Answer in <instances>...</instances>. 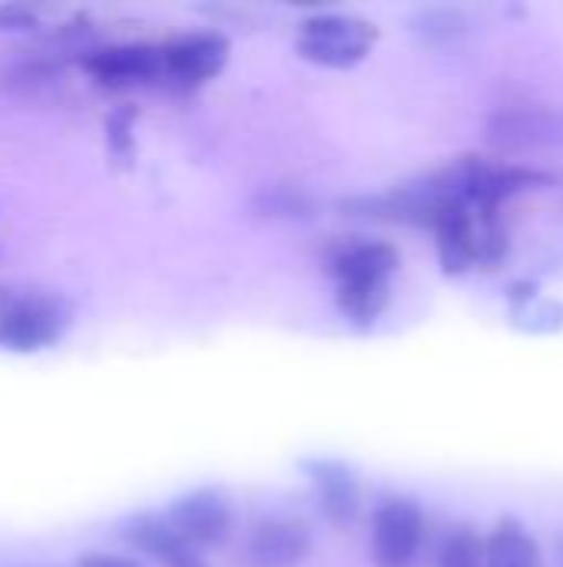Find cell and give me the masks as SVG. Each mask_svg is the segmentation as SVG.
<instances>
[{"instance_id":"obj_1","label":"cell","mask_w":563,"mask_h":567,"mask_svg":"<svg viewBox=\"0 0 563 567\" xmlns=\"http://www.w3.org/2000/svg\"><path fill=\"white\" fill-rule=\"evenodd\" d=\"M73 322V306L56 292H13L0 289V349L7 352H40L63 339Z\"/></svg>"},{"instance_id":"obj_2","label":"cell","mask_w":563,"mask_h":567,"mask_svg":"<svg viewBox=\"0 0 563 567\" xmlns=\"http://www.w3.org/2000/svg\"><path fill=\"white\" fill-rule=\"evenodd\" d=\"M378 40V27L348 13H315L302 23L299 53L309 63L329 70L358 66Z\"/></svg>"},{"instance_id":"obj_3","label":"cell","mask_w":563,"mask_h":567,"mask_svg":"<svg viewBox=\"0 0 563 567\" xmlns=\"http://www.w3.org/2000/svg\"><path fill=\"white\" fill-rule=\"evenodd\" d=\"M163 522L196 551L202 548H216L232 535L236 515H232V502L222 488H192L179 498L169 502Z\"/></svg>"},{"instance_id":"obj_4","label":"cell","mask_w":563,"mask_h":567,"mask_svg":"<svg viewBox=\"0 0 563 567\" xmlns=\"http://www.w3.org/2000/svg\"><path fill=\"white\" fill-rule=\"evenodd\" d=\"M484 136L498 150H557L563 146V110L544 103H511L488 116Z\"/></svg>"},{"instance_id":"obj_5","label":"cell","mask_w":563,"mask_h":567,"mask_svg":"<svg viewBox=\"0 0 563 567\" xmlns=\"http://www.w3.org/2000/svg\"><path fill=\"white\" fill-rule=\"evenodd\" d=\"M425 535V515L411 498H385L372 525V561L375 567H411Z\"/></svg>"},{"instance_id":"obj_6","label":"cell","mask_w":563,"mask_h":567,"mask_svg":"<svg viewBox=\"0 0 563 567\" xmlns=\"http://www.w3.org/2000/svg\"><path fill=\"white\" fill-rule=\"evenodd\" d=\"M312 551V532L305 522L272 515L252 525L246 558L252 567H299Z\"/></svg>"},{"instance_id":"obj_7","label":"cell","mask_w":563,"mask_h":567,"mask_svg":"<svg viewBox=\"0 0 563 567\" xmlns=\"http://www.w3.org/2000/svg\"><path fill=\"white\" fill-rule=\"evenodd\" d=\"M302 472L312 485V495L319 502V512L332 525H348L358 518L362 508V482L352 465L338 458H305Z\"/></svg>"},{"instance_id":"obj_8","label":"cell","mask_w":563,"mask_h":567,"mask_svg":"<svg viewBox=\"0 0 563 567\" xmlns=\"http://www.w3.org/2000/svg\"><path fill=\"white\" fill-rule=\"evenodd\" d=\"M163 76L179 83H202L216 76L229 60V40L222 33H186L159 47Z\"/></svg>"},{"instance_id":"obj_9","label":"cell","mask_w":563,"mask_h":567,"mask_svg":"<svg viewBox=\"0 0 563 567\" xmlns=\"http://www.w3.org/2000/svg\"><path fill=\"white\" fill-rule=\"evenodd\" d=\"M119 535H123V542H126L133 551L153 558L156 565L209 567L206 565V558H202L196 548H189V545L163 522V515H136V518H129V522L123 525Z\"/></svg>"},{"instance_id":"obj_10","label":"cell","mask_w":563,"mask_h":567,"mask_svg":"<svg viewBox=\"0 0 563 567\" xmlns=\"http://www.w3.org/2000/svg\"><path fill=\"white\" fill-rule=\"evenodd\" d=\"M83 70L100 83H143L163 76L159 47L149 43H116L83 56Z\"/></svg>"},{"instance_id":"obj_11","label":"cell","mask_w":563,"mask_h":567,"mask_svg":"<svg viewBox=\"0 0 563 567\" xmlns=\"http://www.w3.org/2000/svg\"><path fill=\"white\" fill-rule=\"evenodd\" d=\"M329 269L335 276V282H348V279H392L398 269V249L392 243H378V239H358V243H345L332 252Z\"/></svg>"},{"instance_id":"obj_12","label":"cell","mask_w":563,"mask_h":567,"mask_svg":"<svg viewBox=\"0 0 563 567\" xmlns=\"http://www.w3.org/2000/svg\"><path fill=\"white\" fill-rule=\"evenodd\" d=\"M338 312L355 326H372L392 302V279H348L335 282Z\"/></svg>"},{"instance_id":"obj_13","label":"cell","mask_w":563,"mask_h":567,"mask_svg":"<svg viewBox=\"0 0 563 567\" xmlns=\"http://www.w3.org/2000/svg\"><path fill=\"white\" fill-rule=\"evenodd\" d=\"M484 565L488 567H544L538 542L528 535V528L514 518L498 522L484 545Z\"/></svg>"},{"instance_id":"obj_14","label":"cell","mask_w":563,"mask_h":567,"mask_svg":"<svg viewBox=\"0 0 563 567\" xmlns=\"http://www.w3.org/2000/svg\"><path fill=\"white\" fill-rule=\"evenodd\" d=\"M511 316L524 332H557L563 329V306L554 299H541L531 282L511 286Z\"/></svg>"},{"instance_id":"obj_15","label":"cell","mask_w":563,"mask_h":567,"mask_svg":"<svg viewBox=\"0 0 563 567\" xmlns=\"http://www.w3.org/2000/svg\"><path fill=\"white\" fill-rule=\"evenodd\" d=\"M249 209L262 219H309L315 216V199L299 186H265L252 196Z\"/></svg>"},{"instance_id":"obj_16","label":"cell","mask_w":563,"mask_h":567,"mask_svg":"<svg viewBox=\"0 0 563 567\" xmlns=\"http://www.w3.org/2000/svg\"><path fill=\"white\" fill-rule=\"evenodd\" d=\"M438 567H488L484 565V542L478 538V532L468 525L451 528V535L441 545Z\"/></svg>"},{"instance_id":"obj_17","label":"cell","mask_w":563,"mask_h":567,"mask_svg":"<svg viewBox=\"0 0 563 567\" xmlns=\"http://www.w3.org/2000/svg\"><path fill=\"white\" fill-rule=\"evenodd\" d=\"M415 30L428 40V43H451L458 37H465L468 20L458 10H428L415 20Z\"/></svg>"},{"instance_id":"obj_18","label":"cell","mask_w":563,"mask_h":567,"mask_svg":"<svg viewBox=\"0 0 563 567\" xmlns=\"http://www.w3.org/2000/svg\"><path fill=\"white\" fill-rule=\"evenodd\" d=\"M133 120H136V113H133L129 106L113 110V113L106 116V146H110V153H113L116 159H123V163L133 156Z\"/></svg>"},{"instance_id":"obj_19","label":"cell","mask_w":563,"mask_h":567,"mask_svg":"<svg viewBox=\"0 0 563 567\" xmlns=\"http://www.w3.org/2000/svg\"><path fill=\"white\" fill-rule=\"evenodd\" d=\"M33 27H37V17L27 7H17V3L0 7V30H33Z\"/></svg>"},{"instance_id":"obj_20","label":"cell","mask_w":563,"mask_h":567,"mask_svg":"<svg viewBox=\"0 0 563 567\" xmlns=\"http://www.w3.org/2000/svg\"><path fill=\"white\" fill-rule=\"evenodd\" d=\"M80 567H143L129 558H119V555H106V551H86L80 558Z\"/></svg>"},{"instance_id":"obj_21","label":"cell","mask_w":563,"mask_h":567,"mask_svg":"<svg viewBox=\"0 0 563 567\" xmlns=\"http://www.w3.org/2000/svg\"><path fill=\"white\" fill-rule=\"evenodd\" d=\"M557 561H561V567H563V535L557 538Z\"/></svg>"}]
</instances>
